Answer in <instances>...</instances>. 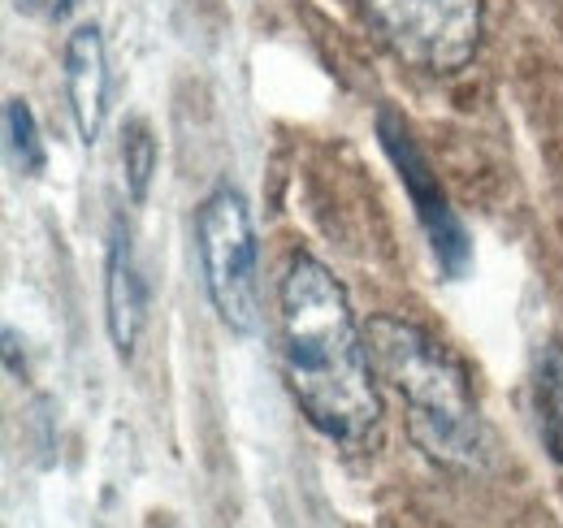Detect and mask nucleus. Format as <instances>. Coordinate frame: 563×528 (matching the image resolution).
<instances>
[{
	"label": "nucleus",
	"instance_id": "f257e3e1",
	"mask_svg": "<svg viewBox=\"0 0 563 528\" xmlns=\"http://www.w3.org/2000/svg\"><path fill=\"white\" fill-rule=\"evenodd\" d=\"M278 355L286 391L303 420L343 447H364L382 425L368 333L343 282L308 252L290 256L278 282Z\"/></svg>",
	"mask_w": 563,
	"mask_h": 528
},
{
	"label": "nucleus",
	"instance_id": "f03ea898",
	"mask_svg": "<svg viewBox=\"0 0 563 528\" xmlns=\"http://www.w3.org/2000/svg\"><path fill=\"white\" fill-rule=\"evenodd\" d=\"M368 351L377 377L404 398L408 438L442 468H482L486 425L464 364L417 321L368 317Z\"/></svg>",
	"mask_w": 563,
	"mask_h": 528
},
{
	"label": "nucleus",
	"instance_id": "7ed1b4c3",
	"mask_svg": "<svg viewBox=\"0 0 563 528\" xmlns=\"http://www.w3.org/2000/svg\"><path fill=\"white\" fill-rule=\"evenodd\" d=\"M196 252L217 321L239 338L261 330V248L252 204L221 183L196 208Z\"/></svg>",
	"mask_w": 563,
	"mask_h": 528
},
{
	"label": "nucleus",
	"instance_id": "20e7f679",
	"mask_svg": "<svg viewBox=\"0 0 563 528\" xmlns=\"http://www.w3.org/2000/svg\"><path fill=\"white\" fill-rule=\"evenodd\" d=\"M373 35L421 74H460L486 35V0H360Z\"/></svg>",
	"mask_w": 563,
	"mask_h": 528
},
{
	"label": "nucleus",
	"instance_id": "39448f33",
	"mask_svg": "<svg viewBox=\"0 0 563 528\" xmlns=\"http://www.w3.org/2000/svg\"><path fill=\"white\" fill-rule=\"evenodd\" d=\"M377 139H382L386 156L395 161V169H399V178H404V187H408V196H412V208H417V217H421L438 264L446 268V277H460V273L468 268V261H473V248H468L464 221L455 217V208H451V199L442 191L438 174L429 169V156L417 147V139L404 127V118H395L390 109L377 113Z\"/></svg>",
	"mask_w": 563,
	"mask_h": 528
},
{
	"label": "nucleus",
	"instance_id": "423d86ee",
	"mask_svg": "<svg viewBox=\"0 0 563 528\" xmlns=\"http://www.w3.org/2000/svg\"><path fill=\"white\" fill-rule=\"evenodd\" d=\"M62 82H66V105H70L74 131L91 147L104 131V122H109V96H113L109 44H104V31L96 22H82L66 35Z\"/></svg>",
	"mask_w": 563,
	"mask_h": 528
},
{
	"label": "nucleus",
	"instance_id": "0eeeda50",
	"mask_svg": "<svg viewBox=\"0 0 563 528\" xmlns=\"http://www.w3.org/2000/svg\"><path fill=\"white\" fill-rule=\"evenodd\" d=\"M143 321H147V290L135 261V239L126 217H113L109 248H104V326L118 360H131L140 346Z\"/></svg>",
	"mask_w": 563,
	"mask_h": 528
},
{
	"label": "nucleus",
	"instance_id": "6e6552de",
	"mask_svg": "<svg viewBox=\"0 0 563 528\" xmlns=\"http://www.w3.org/2000/svg\"><path fill=\"white\" fill-rule=\"evenodd\" d=\"M533 416L547 455L563 463V342H547L533 355Z\"/></svg>",
	"mask_w": 563,
	"mask_h": 528
},
{
	"label": "nucleus",
	"instance_id": "1a4fd4ad",
	"mask_svg": "<svg viewBox=\"0 0 563 528\" xmlns=\"http://www.w3.org/2000/svg\"><path fill=\"white\" fill-rule=\"evenodd\" d=\"M4 156H9V169L18 178H40L44 165H48V147H44L40 122H35V113H31V105L22 96L4 100Z\"/></svg>",
	"mask_w": 563,
	"mask_h": 528
},
{
	"label": "nucleus",
	"instance_id": "9d476101",
	"mask_svg": "<svg viewBox=\"0 0 563 528\" xmlns=\"http://www.w3.org/2000/svg\"><path fill=\"white\" fill-rule=\"evenodd\" d=\"M156 165H161V147H156V134L152 127L135 118L122 127V174H126V196L143 204L152 191V178H156Z\"/></svg>",
	"mask_w": 563,
	"mask_h": 528
},
{
	"label": "nucleus",
	"instance_id": "9b49d317",
	"mask_svg": "<svg viewBox=\"0 0 563 528\" xmlns=\"http://www.w3.org/2000/svg\"><path fill=\"white\" fill-rule=\"evenodd\" d=\"M70 4L74 0H13V9L26 18H66Z\"/></svg>",
	"mask_w": 563,
	"mask_h": 528
}]
</instances>
